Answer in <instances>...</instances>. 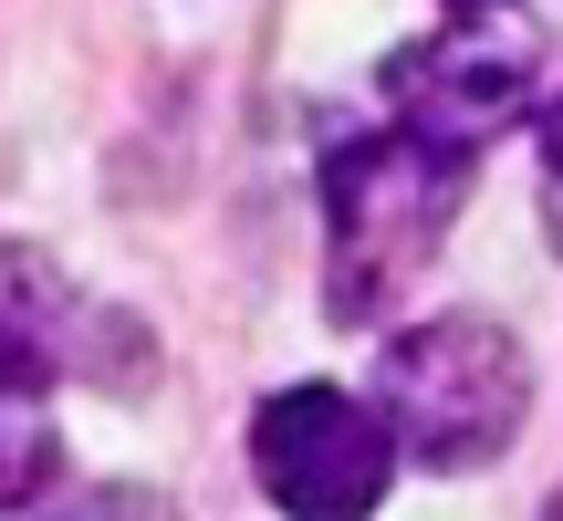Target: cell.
<instances>
[{"mask_svg": "<svg viewBox=\"0 0 563 521\" xmlns=\"http://www.w3.org/2000/svg\"><path fill=\"white\" fill-rule=\"evenodd\" d=\"M470 199V157H449V146L428 136H344L334 157H323V302H334V323H376L386 292L397 281L428 271V251L449 241V220H460Z\"/></svg>", "mask_w": 563, "mask_h": 521, "instance_id": "obj_1", "label": "cell"}, {"mask_svg": "<svg viewBox=\"0 0 563 521\" xmlns=\"http://www.w3.org/2000/svg\"><path fill=\"white\" fill-rule=\"evenodd\" d=\"M376 418L418 469H490L532 418V365L490 313H439L376 344Z\"/></svg>", "mask_w": 563, "mask_h": 521, "instance_id": "obj_2", "label": "cell"}, {"mask_svg": "<svg viewBox=\"0 0 563 521\" xmlns=\"http://www.w3.org/2000/svg\"><path fill=\"white\" fill-rule=\"evenodd\" d=\"M543 63H553L543 21L511 11V0H481V11H449L439 32H418L386 63V115H397V136H428V146H449V157H481L490 136H511V125L532 115Z\"/></svg>", "mask_w": 563, "mask_h": 521, "instance_id": "obj_3", "label": "cell"}, {"mask_svg": "<svg viewBox=\"0 0 563 521\" xmlns=\"http://www.w3.org/2000/svg\"><path fill=\"white\" fill-rule=\"evenodd\" d=\"M251 469L292 521H365L386 501V469H397V439L365 397L344 386H282L251 418Z\"/></svg>", "mask_w": 563, "mask_h": 521, "instance_id": "obj_4", "label": "cell"}, {"mask_svg": "<svg viewBox=\"0 0 563 521\" xmlns=\"http://www.w3.org/2000/svg\"><path fill=\"white\" fill-rule=\"evenodd\" d=\"M0 344L42 355L53 376H95V386L146 376V323H125L95 292H74L42 251H0Z\"/></svg>", "mask_w": 563, "mask_h": 521, "instance_id": "obj_5", "label": "cell"}, {"mask_svg": "<svg viewBox=\"0 0 563 521\" xmlns=\"http://www.w3.org/2000/svg\"><path fill=\"white\" fill-rule=\"evenodd\" d=\"M53 365L0 344V511H32L63 469V439H53Z\"/></svg>", "mask_w": 563, "mask_h": 521, "instance_id": "obj_6", "label": "cell"}, {"mask_svg": "<svg viewBox=\"0 0 563 521\" xmlns=\"http://www.w3.org/2000/svg\"><path fill=\"white\" fill-rule=\"evenodd\" d=\"M543 209L563 230V95H543Z\"/></svg>", "mask_w": 563, "mask_h": 521, "instance_id": "obj_7", "label": "cell"}, {"mask_svg": "<svg viewBox=\"0 0 563 521\" xmlns=\"http://www.w3.org/2000/svg\"><path fill=\"white\" fill-rule=\"evenodd\" d=\"M84 521H167V501H146V490H104Z\"/></svg>", "mask_w": 563, "mask_h": 521, "instance_id": "obj_8", "label": "cell"}, {"mask_svg": "<svg viewBox=\"0 0 563 521\" xmlns=\"http://www.w3.org/2000/svg\"><path fill=\"white\" fill-rule=\"evenodd\" d=\"M543 521H563V490H553V511H543Z\"/></svg>", "mask_w": 563, "mask_h": 521, "instance_id": "obj_9", "label": "cell"}, {"mask_svg": "<svg viewBox=\"0 0 563 521\" xmlns=\"http://www.w3.org/2000/svg\"><path fill=\"white\" fill-rule=\"evenodd\" d=\"M449 11H481V0H449Z\"/></svg>", "mask_w": 563, "mask_h": 521, "instance_id": "obj_10", "label": "cell"}]
</instances>
